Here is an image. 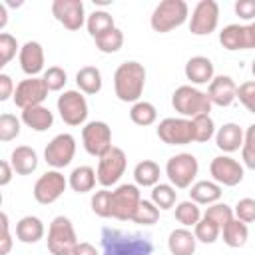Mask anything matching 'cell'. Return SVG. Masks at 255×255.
<instances>
[{
  "label": "cell",
  "instance_id": "1",
  "mask_svg": "<svg viewBox=\"0 0 255 255\" xmlns=\"http://www.w3.org/2000/svg\"><path fill=\"white\" fill-rule=\"evenodd\" d=\"M153 243L139 233H128L112 227L102 229V255H151Z\"/></svg>",
  "mask_w": 255,
  "mask_h": 255
},
{
  "label": "cell",
  "instance_id": "2",
  "mask_svg": "<svg viewBox=\"0 0 255 255\" xmlns=\"http://www.w3.org/2000/svg\"><path fill=\"white\" fill-rule=\"evenodd\" d=\"M145 88V68L143 64L129 60L116 68L114 72V92L120 102L135 104L139 102Z\"/></svg>",
  "mask_w": 255,
  "mask_h": 255
},
{
  "label": "cell",
  "instance_id": "3",
  "mask_svg": "<svg viewBox=\"0 0 255 255\" xmlns=\"http://www.w3.org/2000/svg\"><path fill=\"white\" fill-rule=\"evenodd\" d=\"M171 106H173V110H175L181 118L193 120V118H197V116L209 114L213 104H211L207 92H201V90H197L195 86L185 84V86L175 88V92L171 94Z\"/></svg>",
  "mask_w": 255,
  "mask_h": 255
},
{
  "label": "cell",
  "instance_id": "4",
  "mask_svg": "<svg viewBox=\"0 0 255 255\" xmlns=\"http://www.w3.org/2000/svg\"><path fill=\"white\" fill-rule=\"evenodd\" d=\"M187 18H189L187 2H183V0H161L149 16V26L153 28V32L167 34V32L179 28L181 24H185Z\"/></svg>",
  "mask_w": 255,
  "mask_h": 255
},
{
  "label": "cell",
  "instance_id": "5",
  "mask_svg": "<svg viewBox=\"0 0 255 255\" xmlns=\"http://www.w3.org/2000/svg\"><path fill=\"white\" fill-rule=\"evenodd\" d=\"M48 251L52 255H72L74 247L78 245V235L76 229L66 215H58L52 219L48 227Z\"/></svg>",
  "mask_w": 255,
  "mask_h": 255
},
{
  "label": "cell",
  "instance_id": "6",
  "mask_svg": "<svg viewBox=\"0 0 255 255\" xmlns=\"http://www.w3.org/2000/svg\"><path fill=\"white\" fill-rule=\"evenodd\" d=\"M199 163L193 153H175L165 163V175L169 183L175 189H187L193 185V179L197 177Z\"/></svg>",
  "mask_w": 255,
  "mask_h": 255
},
{
  "label": "cell",
  "instance_id": "7",
  "mask_svg": "<svg viewBox=\"0 0 255 255\" xmlns=\"http://www.w3.org/2000/svg\"><path fill=\"white\" fill-rule=\"evenodd\" d=\"M126 165H128V157H126V151L122 147H112L108 149L100 161H98V183L102 187H112L120 181V177L124 175L126 171Z\"/></svg>",
  "mask_w": 255,
  "mask_h": 255
},
{
  "label": "cell",
  "instance_id": "8",
  "mask_svg": "<svg viewBox=\"0 0 255 255\" xmlns=\"http://www.w3.org/2000/svg\"><path fill=\"white\" fill-rule=\"evenodd\" d=\"M58 112L64 124L68 126H86L88 120V102L82 92L78 90H66L62 96H58Z\"/></svg>",
  "mask_w": 255,
  "mask_h": 255
},
{
  "label": "cell",
  "instance_id": "9",
  "mask_svg": "<svg viewBox=\"0 0 255 255\" xmlns=\"http://www.w3.org/2000/svg\"><path fill=\"white\" fill-rule=\"evenodd\" d=\"M157 137L167 145H187L195 141L193 122L187 118H165L157 126Z\"/></svg>",
  "mask_w": 255,
  "mask_h": 255
},
{
  "label": "cell",
  "instance_id": "10",
  "mask_svg": "<svg viewBox=\"0 0 255 255\" xmlns=\"http://www.w3.org/2000/svg\"><path fill=\"white\" fill-rule=\"evenodd\" d=\"M141 201L139 187L133 183H122L112 191V217L120 221H131Z\"/></svg>",
  "mask_w": 255,
  "mask_h": 255
},
{
  "label": "cell",
  "instance_id": "11",
  "mask_svg": "<svg viewBox=\"0 0 255 255\" xmlns=\"http://www.w3.org/2000/svg\"><path fill=\"white\" fill-rule=\"evenodd\" d=\"M82 141H84V149L94 155V157H102L108 149H112V128L106 122L94 120L88 122L82 128Z\"/></svg>",
  "mask_w": 255,
  "mask_h": 255
},
{
  "label": "cell",
  "instance_id": "12",
  "mask_svg": "<svg viewBox=\"0 0 255 255\" xmlns=\"http://www.w3.org/2000/svg\"><path fill=\"white\" fill-rule=\"evenodd\" d=\"M219 24V4L215 0H199L189 16V32L193 36H209Z\"/></svg>",
  "mask_w": 255,
  "mask_h": 255
},
{
  "label": "cell",
  "instance_id": "13",
  "mask_svg": "<svg viewBox=\"0 0 255 255\" xmlns=\"http://www.w3.org/2000/svg\"><path fill=\"white\" fill-rule=\"evenodd\" d=\"M68 187V179L64 177V173H60L58 169H50L46 173H42L36 183H34V199L42 205H50L54 201H58L62 197V193Z\"/></svg>",
  "mask_w": 255,
  "mask_h": 255
},
{
  "label": "cell",
  "instance_id": "14",
  "mask_svg": "<svg viewBox=\"0 0 255 255\" xmlns=\"http://www.w3.org/2000/svg\"><path fill=\"white\" fill-rule=\"evenodd\" d=\"M76 155V137L72 133H58L44 149V159L54 169H62L72 163Z\"/></svg>",
  "mask_w": 255,
  "mask_h": 255
},
{
  "label": "cell",
  "instance_id": "15",
  "mask_svg": "<svg viewBox=\"0 0 255 255\" xmlns=\"http://www.w3.org/2000/svg\"><path fill=\"white\" fill-rule=\"evenodd\" d=\"M209 173H211V177H213L215 183L225 185V187H235L237 183L243 181L245 169L231 155H217L209 163Z\"/></svg>",
  "mask_w": 255,
  "mask_h": 255
},
{
  "label": "cell",
  "instance_id": "16",
  "mask_svg": "<svg viewBox=\"0 0 255 255\" xmlns=\"http://www.w3.org/2000/svg\"><path fill=\"white\" fill-rule=\"evenodd\" d=\"M48 86L44 82V78H26L22 80L16 90H14V104L20 108V110H26V108H32V106H42V102L48 98Z\"/></svg>",
  "mask_w": 255,
  "mask_h": 255
},
{
  "label": "cell",
  "instance_id": "17",
  "mask_svg": "<svg viewBox=\"0 0 255 255\" xmlns=\"http://www.w3.org/2000/svg\"><path fill=\"white\" fill-rule=\"evenodd\" d=\"M52 14L70 32L80 30L84 26V22L88 20L82 0H54L52 2Z\"/></svg>",
  "mask_w": 255,
  "mask_h": 255
},
{
  "label": "cell",
  "instance_id": "18",
  "mask_svg": "<svg viewBox=\"0 0 255 255\" xmlns=\"http://www.w3.org/2000/svg\"><path fill=\"white\" fill-rule=\"evenodd\" d=\"M207 96L213 106L227 108L237 100V84L233 82L231 76H215L207 88Z\"/></svg>",
  "mask_w": 255,
  "mask_h": 255
},
{
  "label": "cell",
  "instance_id": "19",
  "mask_svg": "<svg viewBox=\"0 0 255 255\" xmlns=\"http://www.w3.org/2000/svg\"><path fill=\"white\" fill-rule=\"evenodd\" d=\"M20 68L28 78H36L44 70V48L36 40H28L20 48Z\"/></svg>",
  "mask_w": 255,
  "mask_h": 255
},
{
  "label": "cell",
  "instance_id": "20",
  "mask_svg": "<svg viewBox=\"0 0 255 255\" xmlns=\"http://www.w3.org/2000/svg\"><path fill=\"white\" fill-rule=\"evenodd\" d=\"M185 78L191 82V86H203V84H211V80L215 78V70H213V62L205 56H193L185 62Z\"/></svg>",
  "mask_w": 255,
  "mask_h": 255
},
{
  "label": "cell",
  "instance_id": "21",
  "mask_svg": "<svg viewBox=\"0 0 255 255\" xmlns=\"http://www.w3.org/2000/svg\"><path fill=\"white\" fill-rule=\"evenodd\" d=\"M243 137H245V131L237 124L229 122V124H223L215 131V145L223 153H233L243 145Z\"/></svg>",
  "mask_w": 255,
  "mask_h": 255
},
{
  "label": "cell",
  "instance_id": "22",
  "mask_svg": "<svg viewBox=\"0 0 255 255\" xmlns=\"http://www.w3.org/2000/svg\"><path fill=\"white\" fill-rule=\"evenodd\" d=\"M10 165L18 175H30L38 167V153L28 145H18L10 153Z\"/></svg>",
  "mask_w": 255,
  "mask_h": 255
},
{
  "label": "cell",
  "instance_id": "23",
  "mask_svg": "<svg viewBox=\"0 0 255 255\" xmlns=\"http://www.w3.org/2000/svg\"><path fill=\"white\" fill-rule=\"evenodd\" d=\"M197 239L187 227H177L167 237V249L171 255H193Z\"/></svg>",
  "mask_w": 255,
  "mask_h": 255
},
{
  "label": "cell",
  "instance_id": "24",
  "mask_svg": "<svg viewBox=\"0 0 255 255\" xmlns=\"http://www.w3.org/2000/svg\"><path fill=\"white\" fill-rule=\"evenodd\" d=\"M221 193H223L221 185L215 181H209V179L195 181L189 187V199L195 201L197 205H213L221 199Z\"/></svg>",
  "mask_w": 255,
  "mask_h": 255
},
{
  "label": "cell",
  "instance_id": "25",
  "mask_svg": "<svg viewBox=\"0 0 255 255\" xmlns=\"http://www.w3.org/2000/svg\"><path fill=\"white\" fill-rule=\"evenodd\" d=\"M219 44L229 50H249V40H247V26L241 24H229L219 32Z\"/></svg>",
  "mask_w": 255,
  "mask_h": 255
},
{
  "label": "cell",
  "instance_id": "26",
  "mask_svg": "<svg viewBox=\"0 0 255 255\" xmlns=\"http://www.w3.org/2000/svg\"><path fill=\"white\" fill-rule=\"evenodd\" d=\"M20 120L24 126H28L34 131H46L54 124V114L44 106H32V108L22 110Z\"/></svg>",
  "mask_w": 255,
  "mask_h": 255
},
{
  "label": "cell",
  "instance_id": "27",
  "mask_svg": "<svg viewBox=\"0 0 255 255\" xmlns=\"http://www.w3.org/2000/svg\"><path fill=\"white\" fill-rule=\"evenodd\" d=\"M16 237L22 243H38L44 237V223L36 215H24L16 223Z\"/></svg>",
  "mask_w": 255,
  "mask_h": 255
},
{
  "label": "cell",
  "instance_id": "28",
  "mask_svg": "<svg viewBox=\"0 0 255 255\" xmlns=\"http://www.w3.org/2000/svg\"><path fill=\"white\" fill-rule=\"evenodd\" d=\"M96 181H98V173L90 165L74 167L72 173H70V177H68V185L76 193H88V191H92L96 187Z\"/></svg>",
  "mask_w": 255,
  "mask_h": 255
},
{
  "label": "cell",
  "instance_id": "29",
  "mask_svg": "<svg viewBox=\"0 0 255 255\" xmlns=\"http://www.w3.org/2000/svg\"><path fill=\"white\" fill-rule=\"evenodd\" d=\"M76 86L82 94L96 96L102 90V72L96 66H84L76 74Z\"/></svg>",
  "mask_w": 255,
  "mask_h": 255
},
{
  "label": "cell",
  "instance_id": "30",
  "mask_svg": "<svg viewBox=\"0 0 255 255\" xmlns=\"http://www.w3.org/2000/svg\"><path fill=\"white\" fill-rule=\"evenodd\" d=\"M161 169L153 159H143L133 167V179L137 187H153L159 183Z\"/></svg>",
  "mask_w": 255,
  "mask_h": 255
},
{
  "label": "cell",
  "instance_id": "31",
  "mask_svg": "<svg viewBox=\"0 0 255 255\" xmlns=\"http://www.w3.org/2000/svg\"><path fill=\"white\" fill-rule=\"evenodd\" d=\"M221 235H223V243L231 249H239L247 243V237H249V229H247V223L239 221L237 217H233L223 229H221Z\"/></svg>",
  "mask_w": 255,
  "mask_h": 255
},
{
  "label": "cell",
  "instance_id": "32",
  "mask_svg": "<svg viewBox=\"0 0 255 255\" xmlns=\"http://www.w3.org/2000/svg\"><path fill=\"white\" fill-rule=\"evenodd\" d=\"M86 28H88L90 36L96 40L98 36H102V34L110 32L112 28H116L114 16H112L110 12H106V10H94V12L88 16V20H86Z\"/></svg>",
  "mask_w": 255,
  "mask_h": 255
},
{
  "label": "cell",
  "instance_id": "33",
  "mask_svg": "<svg viewBox=\"0 0 255 255\" xmlns=\"http://www.w3.org/2000/svg\"><path fill=\"white\" fill-rule=\"evenodd\" d=\"M129 120H131L135 126H141V128L151 126V124H155V120H157V110H155L153 104H149V102H145V100H139V102H135V104L129 108Z\"/></svg>",
  "mask_w": 255,
  "mask_h": 255
},
{
  "label": "cell",
  "instance_id": "34",
  "mask_svg": "<svg viewBox=\"0 0 255 255\" xmlns=\"http://www.w3.org/2000/svg\"><path fill=\"white\" fill-rule=\"evenodd\" d=\"M201 209L195 201L191 199H185V201H179L175 205V219L183 225V227H195L201 219Z\"/></svg>",
  "mask_w": 255,
  "mask_h": 255
},
{
  "label": "cell",
  "instance_id": "35",
  "mask_svg": "<svg viewBox=\"0 0 255 255\" xmlns=\"http://www.w3.org/2000/svg\"><path fill=\"white\" fill-rule=\"evenodd\" d=\"M94 42H96V48H98L100 52H104V54H116V52L124 46V32L116 26V28H112L110 32L98 36Z\"/></svg>",
  "mask_w": 255,
  "mask_h": 255
},
{
  "label": "cell",
  "instance_id": "36",
  "mask_svg": "<svg viewBox=\"0 0 255 255\" xmlns=\"http://www.w3.org/2000/svg\"><path fill=\"white\" fill-rule=\"evenodd\" d=\"M175 199H177V191L171 183H157L151 187V201L159 209H171L175 205Z\"/></svg>",
  "mask_w": 255,
  "mask_h": 255
},
{
  "label": "cell",
  "instance_id": "37",
  "mask_svg": "<svg viewBox=\"0 0 255 255\" xmlns=\"http://www.w3.org/2000/svg\"><path fill=\"white\" fill-rule=\"evenodd\" d=\"M193 235L201 243H215L219 239V235H221V227L215 221H211L207 217H201L199 223L193 227Z\"/></svg>",
  "mask_w": 255,
  "mask_h": 255
},
{
  "label": "cell",
  "instance_id": "38",
  "mask_svg": "<svg viewBox=\"0 0 255 255\" xmlns=\"http://www.w3.org/2000/svg\"><path fill=\"white\" fill-rule=\"evenodd\" d=\"M157 219H159V207L151 199H141L131 221L139 225H153L157 223Z\"/></svg>",
  "mask_w": 255,
  "mask_h": 255
},
{
  "label": "cell",
  "instance_id": "39",
  "mask_svg": "<svg viewBox=\"0 0 255 255\" xmlns=\"http://www.w3.org/2000/svg\"><path fill=\"white\" fill-rule=\"evenodd\" d=\"M191 122H193V131H195V141H197V143L209 141V139L215 135V124H213V120H211L209 114L197 116V118H193Z\"/></svg>",
  "mask_w": 255,
  "mask_h": 255
},
{
  "label": "cell",
  "instance_id": "40",
  "mask_svg": "<svg viewBox=\"0 0 255 255\" xmlns=\"http://www.w3.org/2000/svg\"><path fill=\"white\" fill-rule=\"evenodd\" d=\"M92 211L98 215V217H112V191L108 187L96 191L92 195Z\"/></svg>",
  "mask_w": 255,
  "mask_h": 255
},
{
  "label": "cell",
  "instance_id": "41",
  "mask_svg": "<svg viewBox=\"0 0 255 255\" xmlns=\"http://www.w3.org/2000/svg\"><path fill=\"white\" fill-rule=\"evenodd\" d=\"M203 217H207V219H211V221H215L221 229L235 217V213H233V209L227 205V203H221V201H217V203H213V205H209L207 209H205V213H203Z\"/></svg>",
  "mask_w": 255,
  "mask_h": 255
},
{
  "label": "cell",
  "instance_id": "42",
  "mask_svg": "<svg viewBox=\"0 0 255 255\" xmlns=\"http://www.w3.org/2000/svg\"><path fill=\"white\" fill-rule=\"evenodd\" d=\"M20 124L22 120H18L12 114H2L0 116V141H12L20 135Z\"/></svg>",
  "mask_w": 255,
  "mask_h": 255
},
{
  "label": "cell",
  "instance_id": "43",
  "mask_svg": "<svg viewBox=\"0 0 255 255\" xmlns=\"http://www.w3.org/2000/svg\"><path fill=\"white\" fill-rule=\"evenodd\" d=\"M241 159H243L245 167L255 171V124H251L245 129V137H243V145H241Z\"/></svg>",
  "mask_w": 255,
  "mask_h": 255
},
{
  "label": "cell",
  "instance_id": "44",
  "mask_svg": "<svg viewBox=\"0 0 255 255\" xmlns=\"http://www.w3.org/2000/svg\"><path fill=\"white\" fill-rule=\"evenodd\" d=\"M42 78H44V82H46L50 92H60L66 86V82H68V74L60 66H50L48 70H44Z\"/></svg>",
  "mask_w": 255,
  "mask_h": 255
},
{
  "label": "cell",
  "instance_id": "45",
  "mask_svg": "<svg viewBox=\"0 0 255 255\" xmlns=\"http://www.w3.org/2000/svg\"><path fill=\"white\" fill-rule=\"evenodd\" d=\"M22 46H18V40L8 34V32H2L0 34V66H6L14 56L16 52H20Z\"/></svg>",
  "mask_w": 255,
  "mask_h": 255
},
{
  "label": "cell",
  "instance_id": "46",
  "mask_svg": "<svg viewBox=\"0 0 255 255\" xmlns=\"http://www.w3.org/2000/svg\"><path fill=\"white\" fill-rule=\"evenodd\" d=\"M235 217L243 223H253L255 221V199L253 197H243L235 203V209H233Z\"/></svg>",
  "mask_w": 255,
  "mask_h": 255
},
{
  "label": "cell",
  "instance_id": "47",
  "mask_svg": "<svg viewBox=\"0 0 255 255\" xmlns=\"http://www.w3.org/2000/svg\"><path fill=\"white\" fill-rule=\"evenodd\" d=\"M237 98H239V102L247 108V112L255 114V80L243 82V84L237 88Z\"/></svg>",
  "mask_w": 255,
  "mask_h": 255
},
{
  "label": "cell",
  "instance_id": "48",
  "mask_svg": "<svg viewBox=\"0 0 255 255\" xmlns=\"http://www.w3.org/2000/svg\"><path fill=\"white\" fill-rule=\"evenodd\" d=\"M0 221H2V239H0V255H8L10 249H12V237H10V221H8V215L2 211L0 215Z\"/></svg>",
  "mask_w": 255,
  "mask_h": 255
},
{
  "label": "cell",
  "instance_id": "49",
  "mask_svg": "<svg viewBox=\"0 0 255 255\" xmlns=\"http://www.w3.org/2000/svg\"><path fill=\"white\" fill-rule=\"evenodd\" d=\"M233 10L241 20H255V0H237Z\"/></svg>",
  "mask_w": 255,
  "mask_h": 255
},
{
  "label": "cell",
  "instance_id": "50",
  "mask_svg": "<svg viewBox=\"0 0 255 255\" xmlns=\"http://www.w3.org/2000/svg\"><path fill=\"white\" fill-rule=\"evenodd\" d=\"M14 82L8 74H0V102H6L10 96H14Z\"/></svg>",
  "mask_w": 255,
  "mask_h": 255
},
{
  "label": "cell",
  "instance_id": "51",
  "mask_svg": "<svg viewBox=\"0 0 255 255\" xmlns=\"http://www.w3.org/2000/svg\"><path fill=\"white\" fill-rule=\"evenodd\" d=\"M12 175H14V169H12L10 161H6V159L0 161V185H2V187L12 181Z\"/></svg>",
  "mask_w": 255,
  "mask_h": 255
},
{
  "label": "cell",
  "instance_id": "52",
  "mask_svg": "<svg viewBox=\"0 0 255 255\" xmlns=\"http://www.w3.org/2000/svg\"><path fill=\"white\" fill-rule=\"evenodd\" d=\"M72 255H100V253H98V249H96L92 243H88V241H78V245L74 247Z\"/></svg>",
  "mask_w": 255,
  "mask_h": 255
},
{
  "label": "cell",
  "instance_id": "53",
  "mask_svg": "<svg viewBox=\"0 0 255 255\" xmlns=\"http://www.w3.org/2000/svg\"><path fill=\"white\" fill-rule=\"evenodd\" d=\"M247 38H249V50L255 48V22L247 24Z\"/></svg>",
  "mask_w": 255,
  "mask_h": 255
},
{
  "label": "cell",
  "instance_id": "54",
  "mask_svg": "<svg viewBox=\"0 0 255 255\" xmlns=\"http://www.w3.org/2000/svg\"><path fill=\"white\" fill-rule=\"evenodd\" d=\"M8 22V12H6V4L0 2V28H4Z\"/></svg>",
  "mask_w": 255,
  "mask_h": 255
},
{
  "label": "cell",
  "instance_id": "55",
  "mask_svg": "<svg viewBox=\"0 0 255 255\" xmlns=\"http://www.w3.org/2000/svg\"><path fill=\"white\" fill-rule=\"evenodd\" d=\"M251 72H253V76H255V60H253V64H251Z\"/></svg>",
  "mask_w": 255,
  "mask_h": 255
}]
</instances>
